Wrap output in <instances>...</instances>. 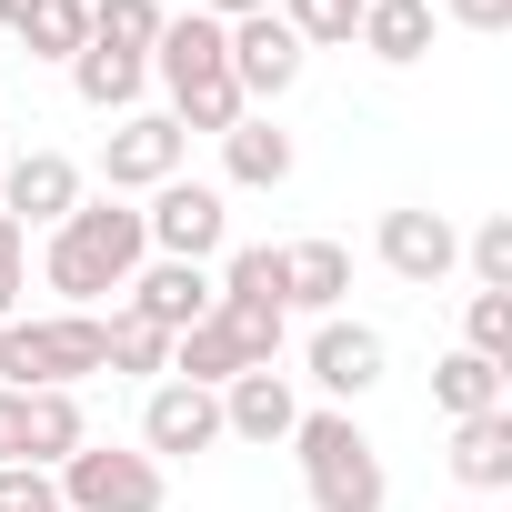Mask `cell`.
Segmentation results:
<instances>
[{"label":"cell","instance_id":"1","mask_svg":"<svg viewBox=\"0 0 512 512\" xmlns=\"http://www.w3.org/2000/svg\"><path fill=\"white\" fill-rule=\"evenodd\" d=\"M151 262V231H141V211L131 201H81L61 231H51V251H41V272H51V292L71 302V312H91V302H111L131 272Z\"/></svg>","mask_w":512,"mask_h":512},{"label":"cell","instance_id":"2","mask_svg":"<svg viewBox=\"0 0 512 512\" xmlns=\"http://www.w3.org/2000/svg\"><path fill=\"white\" fill-rule=\"evenodd\" d=\"M292 452H302V492H312V512H382V452H372V432L352 422V412H302L292 422Z\"/></svg>","mask_w":512,"mask_h":512},{"label":"cell","instance_id":"3","mask_svg":"<svg viewBox=\"0 0 512 512\" xmlns=\"http://www.w3.org/2000/svg\"><path fill=\"white\" fill-rule=\"evenodd\" d=\"M81 372H101V312L0 322V392H71Z\"/></svg>","mask_w":512,"mask_h":512},{"label":"cell","instance_id":"4","mask_svg":"<svg viewBox=\"0 0 512 512\" xmlns=\"http://www.w3.org/2000/svg\"><path fill=\"white\" fill-rule=\"evenodd\" d=\"M51 482H61V512H161V462H151V452L81 442Z\"/></svg>","mask_w":512,"mask_h":512},{"label":"cell","instance_id":"5","mask_svg":"<svg viewBox=\"0 0 512 512\" xmlns=\"http://www.w3.org/2000/svg\"><path fill=\"white\" fill-rule=\"evenodd\" d=\"M141 231H151L161 262H211V251L231 241V211H221V191H211V181H161V191H151V211H141Z\"/></svg>","mask_w":512,"mask_h":512},{"label":"cell","instance_id":"6","mask_svg":"<svg viewBox=\"0 0 512 512\" xmlns=\"http://www.w3.org/2000/svg\"><path fill=\"white\" fill-rule=\"evenodd\" d=\"M181 151H191V131H181L171 111H131V121L101 141V181H111V201H121V191H161V181H181Z\"/></svg>","mask_w":512,"mask_h":512},{"label":"cell","instance_id":"7","mask_svg":"<svg viewBox=\"0 0 512 512\" xmlns=\"http://www.w3.org/2000/svg\"><path fill=\"white\" fill-rule=\"evenodd\" d=\"M231 31V91L241 101H282L302 81V41L282 31V11H251V21H221Z\"/></svg>","mask_w":512,"mask_h":512},{"label":"cell","instance_id":"8","mask_svg":"<svg viewBox=\"0 0 512 512\" xmlns=\"http://www.w3.org/2000/svg\"><path fill=\"white\" fill-rule=\"evenodd\" d=\"M121 292H131L121 312H131V322H151V332H191V322H211V302H221L201 262H141Z\"/></svg>","mask_w":512,"mask_h":512},{"label":"cell","instance_id":"9","mask_svg":"<svg viewBox=\"0 0 512 512\" xmlns=\"http://www.w3.org/2000/svg\"><path fill=\"white\" fill-rule=\"evenodd\" d=\"M0 211H11L21 231H31V221L61 231V221L81 211V171H71L61 151H21V161H0Z\"/></svg>","mask_w":512,"mask_h":512},{"label":"cell","instance_id":"10","mask_svg":"<svg viewBox=\"0 0 512 512\" xmlns=\"http://www.w3.org/2000/svg\"><path fill=\"white\" fill-rule=\"evenodd\" d=\"M141 442H151V462H161V452H211V442H221V392H201V382H151Z\"/></svg>","mask_w":512,"mask_h":512},{"label":"cell","instance_id":"11","mask_svg":"<svg viewBox=\"0 0 512 512\" xmlns=\"http://www.w3.org/2000/svg\"><path fill=\"white\" fill-rule=\"evenodd\" d=\"M292 422H302V402H292V382L282 372H231L221 382V432L231 442H292Z\"/></svg>","mask_w":512,"mask_h":512},{"label":"cell","instance_id":"12","mask_svg":"<svg viewBox=\"0 0 512 512\" xmlns=\"http://www.w3.org/2000/svg\"><path fill=\"white\" fill-rule=\"evenodd\" d=\"M151 71H161V91L221 81V71H231V31H221L211 11H181V21H161V41H151Z\"/></svg>","mask_w":512,"mask_h":512},{"label":"cell","instance_id":"13","mask_svg":"<svg viewBox=\"0 0 512 512\" xmlns=\"http://www.w3.org/2000/svg\"><path fill=\"white\" fill-rule=\"evenodd\" d=\"M382 262H392L402 282H422V292H432V282L462 262V231H452L442 211H382Z\"/></svg>","mask_w":512,"mask_h":512},{"label":"cell","instance_id":"14","mask_svg":"<svg viewBox=\"0 0 512 512\" xmlns=\"http://www.w3.org/2000/svg\"><path fill=\"white\" fill-rule=\"evenodd\" d=\"M312 382H322L332 402H362V392L382 382V332H372V322H322V332H312Z\"/></svg>","mask_w":512,"mask_h":512},{"label":"cell","instance_id":"15","mask_svg":"<svg viewBox=\"0 0 512 512\" xmlns=\"http://www.w3.org/2000/svg\"><path fill=\"white\" fill-rule=\"evenodd\" d=\"M221 171H231L241 191H282V181H292V131H272V121H231V131H221Z\"/></svg>","mask_w":512,"mask_h":512},{"label":"cell","instance_id":"16","mask_svg":"<svg viewBox=\"0 0 512 512\" xmlns=\"http://www.w3.org/2000/svg\"><path fill=\"white\" fill-rule=\"evenodd\" d=\"M352 41H362L372 61H392V71L422 61V51H432V0H362V31H352Z\"/></svg>","mask_w":512,"mask_h":512},{"label":"cell","instance_id":"17","mask_svg":"<svg viewBox=\"0 0 512 512\" xmlns=\"http://www.w3.org/2000/svg\"><path fill=\"white\" fill-rule=\"evenodd\" d=\"M141 81H151V61H131V51H111V41H81V51H71V91H81L91 111H131Z\"/></svg>","mask_w":512,"mask_h":512},{"label":"cell","instance_id":"18","mask_svg":"<svg viewBox=\"0 0 512 512\" xmlns=\"http://www.w3.org/2000/svg\"><path fill=\"white\" fill-rule=\"evenodd\" d=\"M452 472H462L472 492H502V482H512V412H472V422H452Z\"/></svg>","mask_w":512,"mask_h":512},{"label":"cell","instance_id":"19","mask_svg":"<svg viewBox=\"0 0 512 512\" xmlns=\"http://www.w3.org/2000/svg\"><path fill=\"white\" fill-rule=\"evenodd\" d=\"M432 402H442L452 422L502 412V362H482V352H442V362H432Z\"/></svg>","mask_w":512,"mask_h":512},{"label":"cell","instance_id":"20","mask_svg":"<svg viewBox=\"0 0 512 512\" xmlns=\"http://www.w3.org/2000/svg\"><path fill=\"white\" fill-rule=\"evenodd\" d=\"M282 262H292V312H342V292H352V251L342 241H302Z\"/></svg>","mask_w":512,"mask_h":512},{"label":"cell","instance_id":"21","mask_svg":"<svg viewBox=\"0 0 512 512\" xmlns=\"http://www.w3.org/2000/svg\"><path fill=\"white\" fill-rule=\"evenodd\" d=\"M231 372H251V362H241V342H231L221 322H191V332H171V382H201V392H221Z\"/></svg>","mask_w":512,"mask_h":512},{"label":"cell","instance_id":"22","mask_svg":"<svg viewBox=\"0 0 512 512\" xmlns=\"http://www.w3.org/2000/svg\"><path fill=\"white\" fill-rule=\"evenodd\" d=\"M211 322L241 342V362H251V372H272V362H282V332H292V312H282V302H231V292L211 302Z\"/></svg>","mask_w":512,"mask_h":512},{"label":"cell","instance_id":"23","mask_svg":"<svg viewBox=\"0 0 512 512\" xmlns=\"http://www.w3.org/2000/svg\"><path fill=\"white\" fill-rule=\"evenodd\" d=\"M211 292H231V302H282V312H292V262H282L272 241H251V251H231V262H221Z\"/></svg>","mask_w":512,"mask_h":512},{"label":"cell","instance_id":"24","mask_svg":"<svg viewBox=\"0 0 512 512\" xmlns=\"http://www.w3.org/2000/svg\"><path fill=\"white\" fill-rule=\"evenodd\" d=\"M81 442H91L81 402H71V392H31V462H41V472H61Z\"/></svg>","mask_w":512,"mask_h":512},{"label":"cell","instance_id":"25","mask_svg":"<svg viewBox=\"0 0 512 512\" xmlns=\"http://www.w3.org/2000/svg\"><path fill=\"white\" fill-rule=\"evenodd\" d=\"M161 0H91V41H111V51H131V61H151V41H161Z\"/></svg>","mask_w":512,"mask_h":512},{"label":"cell","instance_id":"26","mask_svg":"<svg viewBox=\"0 0 512 512\" xmlns=\"http://www.w3.org/2000/svg\"><path fill=\"white\" fill-rule=\"evenodd\" d=\"M101 372H171V332L111 312V322H101Z\"/></svg>","mask_w":512,"mask_h":512},{"label":"cell","instance_id":"27","mask_svg":"<svg viewBox=\"0 0 512 512\" xmlns=\"http://www.w3.org/2000/svg\"><path fill=\"white\" fill-rule=\"evenodd\" d=\"M282 31H292L302 51H342V41L362 31V0H282Z\"/></svg>","mask_w":512,"mask_h":512},{"label":"cell","instance_id":"28","mask_svg":"<svg viewBox=\"0 0 512 512\" xmlns=\"http://www.w3.org/2000/svg\"><path fill=\"white\" fill-rule=\"evenodd\" d=\"M21 41H31V61H71L91 41V0H41V11L21 21Z\"/></svg>","mask_w":512,"mask_h":512},{"label":"cell","instance_id":"29","mask_svg":"<svg viewBox=\"0 0 512 512\" xmlns=\"http://www.w3.org/2000/svg\"><path fill=\"white\" fill-rule=\"evenodd\" d=\"M171 121H181V131H231V121H251V101H241V91H231V71H221V81L171 91Z\"/></svg>","mask_w":512,"mask_h":512},{"label":"cell","instance_id":"30","mask_svg":"<svg viewBox=\"0 0 512 512\" xmlns=\"http://www.w3.org/2000/svg\"><path fill=\"white\" fill-rule=\"evenodd\" d=\"M462 352H482V362L512 372V292H472V312H462Z\"/></svg>","mask_w":512,"mask_h":512},{"label":"cell","instance_id":"31","mask_svg":"<svg viewBox=\"0 0 512 512\" xmlns=\"http://www.w3.org/2000/svg\"><path fill=\"white\" fill-rule=\"evenodd\" d=\"M462 251H472V282H482V292H512V211H492Z\"/></svg>","mask_w":512,"mask_h":512},{"label":"cell","instance_id":"32","mask_svg":"<svg viewBox=\"0 0 512 512\" xmlns=\"http://www.w3.org/2000/svg\"><path fill=\"white\" fill-rule=\"evenodd\" d=\"M0 512H61V482L41 462H0Z\"/></svg>","mask_w":512,"mask_h":512},{"label":"cell","instance_id":"33","mask_svg":"<svg viewBox=\"0 0 512 512\" xmlns=\"http://www.w3.org/2000/svg\"><path fill=\"white\" fill-rule=\"evenodd\" d=\"M21 292H31V262H21V221L0 211V322H21Z\"/></svg>","mask_w":512,"mask_h":512},{"label":"cell","instance_id":"34","mask_svg":"<svg viewBox=\"0 0 512 512\" xmlns=\"http://www.w3.org/2000/svg\"><path fill=\"white\" fill-rule=\"evenodd\" d=\"M0 462H31V392H0Z\"/></svg>","mask_w":512,"mask_h":512},{"label":"cell","instance_id":"35","mask_svg":"<svg viewBox=\"0 0 512 512\" xmlns=\"http://www.w3.org/2000/svg\"><path fill=\"white\" fill-rule=\"evenodd\" d=\"M462 31H512V0H442Z\"/></svg>","mask_w":512,"mask_h":512},{"label":"cell","instance_id":"36","mask_svg":"<svg viewBox=\"0 0 512 512\" xmlns=\"http://www.w3.org/2000/svg\"><path fill=\"white\" fill-rule=\"evenodd\" d=\"M211 21H251V11H272V0H201Z\"/></svg>","mask_w":512,"mask_h":512},{"label":"cell","instance_id":"37","mask_svg":"<svg viewBox=\"0 0 512 512\" xmlns=\"http://www.w3.org/2000/svg\"><path fill=\"white\" fill-rule=\"evenodd\" d=\"M31 11H41V0H0V21H11V31H21V21H31Z\"/></svg>","mask_w":512,"mask_h":512}]
</instances>
